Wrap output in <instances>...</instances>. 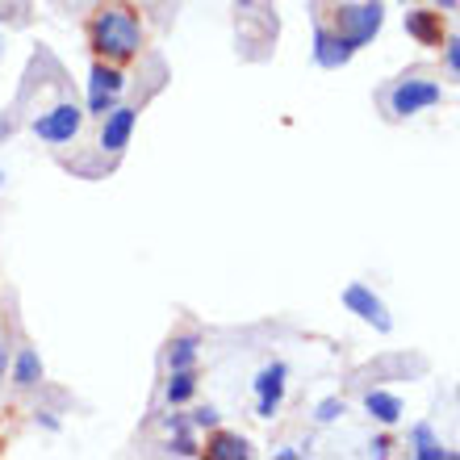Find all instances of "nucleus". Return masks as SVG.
<instances>
[{"label":"nucleus","mask_w":460,"mask_h":460,"mask_svg":"<svg viewBox=\"0 0 460 460\" xmlns=\"http://www.w3.org/2000/svg\"><path fill=\"white\" fill-rule=\"evenodd\" d=\"M0 55H4V38H0Z\"/></svg>","instance_id":"nucleus-23"},{"label":"nucleus","mask_w":460,"mask_h":460,"mask_svg":"<svg viewBox=\"0 0 460 460\" xmlns=\"http://www.w3.org/2000/svg\"><path fill=\"white\" fill-rule=\"evenodd\" d=\"M456 398H460V389H456Z\"/></svg>","instance_id":"nucleus-26"},{"label":"nucleus","mask_w":460,"mask_h":460,"mask_svg":"<svg viewBox=\"0 0 460 460\" xmlns=\"http://www.w3.org/2000/svg\"><path fill=\"white\" fill-rule=\"evenodd\" d=\"M0 376H4V356H0Z\"/></svg>","instance_id":"nucleus-22"},{"label":"nucleus","mask_w":460,"mask_h":460,"mask_svg":"<svg viewBox=\"0 0 460 460\" xmlns=\"http://www.w3.org/2000/svg\"><path fill=\"white\" fill-rule=\"evenodd\" d=\"M343 414H348V406H343V398H327V402H318L314 419H318V423H335V419H343Z\"/></svg>","instance_id":"nucleus-17"},{"label":"nucleus","mask_w":460,"mask_h":460,"mask_svg":"<svg viewBox=\"0 0 460 460\" xmlns=\"http://www.w3.org/2000/svg\"><path fill=\"white\" fill-rule=\"evenodd\" d=\"M121 88H126V75H121L118 63L97 59V63H93V72H88V113L105 118V113L118 105Z\"/></svg>","instance_id":"nucleus-5"},{"label":"nucleus","mask_w":460,"mask_h":460,"mask_svg":"<svg viewBox=\"0 0 460 460\" xmlns=\"http://www.w3.org/2000/svg\"><path fill=\"white\" fill-rule=\"evenodd\" d=\"M439 101H444V88H439L436 80H427V75H402L398 84L389 88L385 105L394 118H414V113L431 110Z\"/></svg>","instance_id":"nucleus-4"},{"label":"nucleus","mask_w":460,"mask_h":460,"mask_svg":"<svg viewBox=\"0 0 460 460\" xmlns=\"http://www.w3.org/2000/svg\"><path fill=\"white\" fill-rule=\"evenodd\" d=\"M436 4H439L444 13H456V9H460V0H436Z\"/></svg>","instance_id":"nucleus-21"},{"label":"nucleus","mask_w":460,"mask_h":460,"mask_svg":"<svg viewBox=\"0 0 460 460\" xmlns=\"http://www.w3.org/2000/svg\"><path fill=\"white\" fill-rule=\"evenodd\" d=\"M411 444H414V456H419V460H444V456H448V452H444V444L436 439V431H431L427 423H419L411 431Z\"/></svg>","instance_id":"nucleus-15"},{"label":"nucleus","mask_w":460,"mask_h":460,"mask_svg":"<svg viewBox=\"0 0 460 460\" xmlns=\"http://www.w3.org/2000/svg\"><path fill=\"white\" fill-rule=\"evenodd\" d=\"M285 376L289 368L285 364H264L255 373V394H260V419H272L280 411V398H285Z\"/></svg>","instance_id":"nucleus-10"},{"label":"nucleus","mask_w":460,"mask_h":460,"mask_svg":"<svg viewBox=\"0 0 460 460\" xmlns=\"http://www.w3.org/2000/svg\"><path fill=\"white\" fill-rule=\"evenodd\" d=\"M351 55H356V47H351L340 30H331V25H323V22L314 25V63L318 67L335 72V67H343Z\"/></svg>","instance_id":"nucleus-8"},{"label":"nucleus","mask_w":460,"mask_h":460,"mask_svg":"<svg viewBox=\"0 0 460 460\" xmlns=\"http://www.w3.org/2000/svg\"><path fill=\"white\" fill-rule=\"evenodd\" d=\"M406 34H411L419 47H444V42H448V22H444V13H436V9H411L406 13Z\"/></svg>","instance_id":"nucleus-9"},{"label":"nucleus","mask_w":460,"mask_h":460,"mask_svg":"<svg viewBox=\"0 0 460 460\" xmlns=\"http://www.w3.org/2000/svg\"><path fill=\"white\" fill-rule=\"evenodd\" d=\"M343 305H348L351 314H360L364 323H373L376 331H389V327H394V318H389L385 302H381V297H376V293L368 289V285H360V280L343 289Z\"/></svg>","instance_id":"nucleus-7"},{"label":"nucleus","mask_w":460,"mask_h":460,"mask_svg":"<svg viewBox=\"0 0 460 460\" xmlns=\"http://www.w3.org/2000/svg\"><path fill=\"white\" fill-rule=\"evenodd\" d=\"M206 456L209 460H243V456H252V448H247V439H243V436L214 431V436L206 439Z\"/></svg>","instance_id":"nucleus-11"},{"label":"nucleus","mask_w":460,"mask_h":460,"mask_svg":"<svg viewBox=\"0 0 460 460\" xmlns=\"http://www.w3.org/2000/svg\"><path fill=\"white\" fill-rule=\"evenodd\" d=\"M84 34H88V50L97 59L130 63L143 50V38H146L143 13L134 9L130 0H101L97 9L88 13Z\"/></svg>","instance_id":"nucleus-1"},{"label":"nucleus","mask_w":460,"mask_h":460,"mask_svg":"<svg viewBox=\"0 0 460 460\" xmlns=\"http://www.w3.org/2000/svg\"><path fill=\"white\" fill-rule=\"evenodd\" d=\"M364 411L373 414L376 423L394 427L402 419V398H398V394H385V389H373V394L364 398Z\"/></svg>","instance_id":"nucleus-12"},{"label":"nucleus","mask_w":460,"mask_h":460,"mask_svg":"<svg viewBox=\"0 0 460 460\" xmlns=\"http://www.w3.org/2000/svg\"><path fill=\"white\" fill-rule=\"evenodd\" d=\"M172 452H181V456H193V439H189V436H181V439H176V444H172Z\"/></svg>","instance_id":"nucleus-20"},{"label":"nucleus","mask_w":460,"mask_h":460,"mask_svg":"<svg viewBox=\"0 0 460 460\" xmlns=\"http://www.w3.org/2000/svg\"><path fill=\"white\" fill-rule=\"evenodd\" d=\"M134 118H138V110H130V105H113V110L101 118V134H97L101 151L121 155L126 143H130V134H134Z\"/></svg>","instance_id":"nucleus-6"},{"label":"nucleus","mask_w":460,"mask_h":460,"mask_svg":"<svg viewBox=\"0 0 460 460\" xmlns=\"http://www.w3.org/2000/svg\"><path fill=\"white\" fill-rule=\"evenodd\" d=\"M239 4H252V0H239Z\"/></svg>","instance_id":"nucleus-25"},{"label":"nucleus","mask_w":460,"mask_h":460,"mask_svg":"<svg viewBox=\"0 0 460 460\" xmlns=\"http://www.w3.org/2000/svg\"><path fill=\"white\" fill-rule=\"evenodd\" d=\"M193 427H218V411H214V406L197 411V414H193Z\"/></svg>","instance_id":"nucleus-19"},{"label":"nucleus","mask_w":460,"mask_h":460,"mask_svg":"<svg viewBox=\"0 0 460 460\" xmlns=\"http://www.w3.org/2000/svg\"><path fill=\"white\" fill-rule=\"evenodd\" d=\"M381 25H385V4H381V0H364V4H340L331 30H340L351 47L360 50L381 34Z\"/></svg>","instance_id":"nucleus-3"},{"label":"nucleus","mask_w":460,"mask_h":460,"mask_svg":"<svg viewBox=\"0 0 460 460\" xmlns=\"http://www.w3.org/2000/svg\"><path fill=\"white\" fill-rule=\"evenodd\" d=\"M38 381H42V360H38L34 348H22V356H17V364H13V385L34 389Z\"/></svg>","instance_id":"nucleus-13"},{"label":"nucleus","mask_w":460,"mask_h":460,"mask_svg":"<svg viewBox=\"0 0 460 460\" xmlns=\"http://www.w3.org/2000/svg\"><path fill=\"white\" fill-rule=\"evenodd\" d=\"M84 118H88V113L80 110L72 97H55L50 105H42V110L30 118V130H34L42 143L63 146V143H75V138H80Z\"/></svg>","instance_id":"nucleus-2"},{"label":"nucleus","mask_w":460,"mask_h":460,"mask_svg":"<svg viewBox=\"0 0 460 460\" xmlns=\"http://www.w3.org/2000/svg\"><path fill=\"white\" fill-rule=\"evenodd\" d=\"M0 184H4V172H0Z\"/></svg>","instance_id":"nucleus-24"},{"label":"nucleus","mask_w":460,"mask_h":460,"mask_svg":"<svg viewBox=\"0 0 460 460\" xmlns=\"http://www.w3.org/2000/svg\"><path fill=\"white\" fill-rule=\"evenodd\" d=\"M193 394H197V373H193V368H184V373H172V381H168V402H172V406L189 402Z\"/></svg>","instance_id":"nucleus-16"},{"label":"nucleus","mask_w":460,"mask_h":460,"mask_svg":"<svg viewBox=\"0 0 460 460\" xmlns=\"http://www.w3.org/2000/svg\"><path fill=\"white\" fill-rule=\"evenodd\" d=\"M444 63H448V72L460 80V38H448V42H444Z\"/></svg>","instance_id":"nucleus-18"},{"label":"nucleus","mask_w":460,"mask_h":460,"mask_svg":"<svg viewBox=\"0 0 460 460\" xmlns=\"http://www.w3.org/2000/svg\"><path fill=\"white\" fill-rule=\"evenodd\" d=\"M197 348H201V340H197V335H181V340H172V348H168V368H172V373L193 368V364H197Z\"/></svg>","instance_id":"nucleus-14"}]
</instances>
